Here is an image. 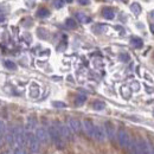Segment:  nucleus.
<instances>
[{"mask_svg": "<svg viewBox=\"0 0 154 154\" xmlns=\"http://www.w3.org/2000/svg\"><path fill=\"white\" fill-rule=\"evenodd\" d=\"M107 25H104V24H97L95 25L94 27H93V30H94V32H96V33H103V32H106L107 31Z\"/></svg>", "mask_w": 154, "mask_h": 154, "instance_id": "a211bd4d", "label": "nucleus"}, {"mask_svg": "<svg viewBox=\"0 0 154 154\" xmlns=\"http://www.w3.org/2000/svg\"><path fill=\"white\" fill-rule=\"evenodd\" d=\"M77 1H78V4H79V5H83V6L89 5V4H90V0H77Z\"/></svg>", "mask_w": 154, "mask_h": 154, "instance_id": "2f4dec72", "label": "nucleus"}, {"mask_svg": "<svg viewBox=\"0 0 154 154\" xmlns=\"http://www.w3.org/2000/svg\"><path fill=\"white\" fill-rule=\"evenodd\" d=\"M106 131H104V128L103 127H101V126H95V131H94V137L96 139L97 141H100V142H103L104 140H106Z\"/></svg>", "mask_w": 154, "mask_h": 154, "instance_id": "9d476101", "label": "nucleus"}, {"mask_svg": "<svg viewBox=\"0 0 154 154\" xmlns=\"http://www.w3.org/2000/svg\"><path fill=\"white\" fill-rule=\"evenodd\" d=\"M38 36H39V38H42V39L48 38V31L44 30V29H38Z\"/></svg>", "mask_w": 154, "mask_h": 154, "instance_id": "a878e982", "label": "nucleus"}, {"mask_svg": "<svg viewBox=\"0 0 154 154\" xmlns=\"http://www.w3.org/2000/svg\"><path fill=\"white\" fill-rule=\"evenodd\" d=\"M133 88H134V90H139V88H140V87H139V84H137V83H133Z\"/></svg>", "mask_w": 154, "mask_h": 154, "instance_id": "473e14b6", "label": "nucleus"}, {"mask_svg": "<svg viewBox=\"0 0 154 154\" xmlns=\"http://www.w3.org/2000/svg\"><path fill=\"white\" fill-rule=\"evenodd\" d=\"M13 132H14V136H16V143L18 146L24 147L25 142H27L26 141V132H25V129H23V127H20V126H17V127L13 128Z\"/></svg>", "mask_w": 154, "mask_h": 154, "instance_id": "7ed1b4c3", "label": "nucleus"}, {"mask_svg": "<svg viewBox=\"0 0 154 154\" xmlns=\"http://www.w3.org/2000/svg\"><path fill=\"white\" fill-rule=\"evenodd\" d=\"M64 1H66V2H72L74 0H64Z\"/></svg>", "mask_w": 154, "mask_h": 154, "instance_id": "e433bc0d", "label": "nucleus"}, {"mask_svg": "<svg viewBox=\"0 0 154 154\" xmlns=\"http://www.w3.org/2000/svg\"><path fill=\"white\" fill-rule=\"evenodd\" d=\"M117 141H119V143H120L122 147H125V148H127V147L129 146L131 137H129L128 133H127L125 129H120V131L117 132Z\"/></svg>", "mask_w": 154, "mask_h": 154, "instance_id": "39448f33", "label": "nucleus"}, {"mask_svg": "<svg viewBox=\"0 0 154 154\" xmlns=\"http://www.w3.org/2000/svg\"><path fill=\"white\" fill-rule=\"evenodd\" d=\"M36 136H37L39 142H42V143H48V142H49V139H50L49 132H48L45 128H43V127L37 128V131H36Z\"/></svg>", "mask_w": 154, "mask_h": 154, "instance_id": "423d86ee", "label": "nucleus"}, {"mask_svg": "<svg viewBox=\"0 0 154 154\" xmlns=\"http://www.w3.org/2000/svg\"><path fill=\"white\" fill-rule=\"evenodd\" d=\"M131 11L134 13V14H140L141 13V6H140V4H137V2H133L132 5H131Z\"/></svg>", "mask_w": 154, "mask_h": 154, "instance_id": "aec40b11", "label": "nucleus"}, {"mask_svg": "<svg viewBox=\"0 0 154 154\" xmlns=\"http://www.w3.org/2000/svg\"><path fill=\"white\" fill-rule=\"evenodd\" d=\"M13 154H26L25 153V148L21 146H17L13 148Z\"/></svg>", "mask_w": 154, "mask_h": 154, "instance_id": "bb28decb", "label": "nucleus"}, {"mask_svg": "<svg viewBox=\"0 0 154 154\" xmlns=\"http://www.w3.org/2000/svg\"><path fill=\"white\" fill-rule=\"evenodd\" d=\"M68 127L70 128V131L72 133H79L81 132V128H82V125L81 122L76 120V119H69L68 120Z\"/></svg>", "mask_w": 154, "mask_h": 154, "instance_id": "1a4fd4ad", "label": "nucleus"}, {"mask_svg": "<svg viewBox=\"0 0 154 154\" xmlns=\"http://www.w3.org/2000/svg\"><path fill=\"white\" fill-rule=\"evenodd\" d=\"M149 17H151V19L154 21V10L152 11V12H151V13H149Z\"/></svg>", "mask_w": 154, "mask_h": 154, "instance_id": "72a5a7b5", "label": "nucleus"}, {"mask_svg": "<svg viewBox=\"0 0 154 154\" xmlns=\"http://www.w3.org/2000/svg\"><path fill=\"white\" fill-rule=\"evenodd\" d=\"M5 20V17H4V14H0V23H2Z\"/></svg>", "mask_w": 154, "mask_h": 154, "instance_id": "f704fd0d", "label": "nucleus"}, {"mask_svg": "<svg viewBox=\"0 0 154 154\" xmlns=\"http://www.w3.org/2000/svg\"><path fill=\"white\" fill-rule=\"evenodd\" d=\"M49 16H50V11L45 7H42L37 11V17H39V18H48Z\"/></svg>", "mask_w": 154, "mask_h": 154, "instance_id": "f3484780", "label": "nucleus"}, {"mask_svg": "<svg viewBox=\"0 0 154 154\" xmlns=\"http://www.w3.org/2000/svg\"><path fill=\"white\" fill-rule=\"evenodd\" d=\"M131 44H132V46H134L136 49H140V48H142L143 42H142V39L139 38V37H132L131 38Z\"/></svg>", "mask_w": 154, "mask_h": 154, "instance_id": "dca6fc26", "label": "nucleus"}, {"mask_svg": "<svg viewBox=\"0 0 154 154\" xmlns=\"http://www.w3.org/2000/svg\"><path fill=\"white\" fill-rule=\"evenodd\" d=\"M85 101H87V96H85V95H78V96L76 97L75 103H76V106H82Z\"/></svg>", "mask_w": 154, "mask_h": 154, "instance_id": "b1692460", "label": "nucleus"}, {"mask_svg": "<svg viewBox=\"0 0 154 154\" xmlns=\"http://www.w3.org/2000/svg\"><path fill=\"white\" fill-rule=\"evenodd\" d=\"M30 95L32 97H38L39 95V87L37 84H32L30 89Z\"/></svg>", "mask_w": 154, "mask_h": 154, "instance_id": "412c9836", "label": "nucleus"}, {"mask_svg": "<svg viewBox=\"0 0 154 154\" xmlns=\"http://www.w3.org/2000/svg\"><path fill=\"white\" fill-rule=\"evenodd\" d=\"M93 108L95 109V110H103L104 108H106V103L104 102H102V101H95L94 103H93Z\"/></svg>", "mask_w": 154, "mask_h": 154, "instance_id": "6ab92c4d", "label": "nucleus"}, {"mask_svg": "<svg viewBox=\"0 0 154 154\" xmlns=\"http://www.w3.org/2000/svg\"><path fill=\"white\" fill-rule=\"evenodd\" d=\"M26 132V131H25ZM26 141L29 142L30 151L32 154H37L39 152V142L37 136L33 134L32 132H26Z\"/></svg>", "mask_w": 154, "mask_h": 154, "instance_id": "f03ea898", "label": "nucleus"}, {"mask_svg": "<svg viewBox=\"0 0 154 154\" xmlns=\"http://www.w3.org/2000/svg\"><path fill=\"white\" fill-rule=\"evenodd\" d=\"M83 129L87 133L88 136L94 137V131H95V125L90 120H84L83 121Z\"/></svg>", "mask_w": 154, "mask_h": 154, "instance_id": "6e6552de", "label": "nucleus"}, {"mask_svg": "<svg viewBox=\"0 0 154 154\" xmlns=\"http://www.w3.org/2000/svg\"><path fill=\"white\" fill-rule=\"evenodd\" d=\"M76 17H77V19L79 20V23H83V24H88V23L91 21V18L88 17V16H87L85 13H83V12H77Z\"/></svg>", "mask_w": 154, "mask_h": 154, "instance_id": "4468645a", "label": "nucleus"}, {"mask_svg": "<svg viewBox=\"0 0 154 154\" xmlns=\"http://www.w3.org/2000/svg\"><path fill=\"white\" fill-rule=\"evenodd\" d=\"M52 106L55 108H65L66 107V104L64 102H60V101H54L52 102Z\"/></svg>", "mask_w": 154, "mask_h": 154, "instance_id": "cd10ccee", "label": "nucleus"}, {"mask_svg": "<svg viewBox=\"0 0 154 154\" xmlns=\"http://www.w3.org/2000/svg\"><path fill=\"white\" fill-rule=\"evenodd\" d=\"M104 131H106V135H107L110 140H113V139L115 137V129H114V126H113L110 122H107V123L104 125Z\"/></svg>", "mask_w": 154, "mask_h": 154, "instance_id": "9b49d317", "label": "nucleus"}, {"mask_svg": "<svg viewBox=\"0 0 154 154\" xmlns=\"http://www.w3.org/2000/svg\"><path fill=\"white\" fill-rule=\"evenodd\" d=\"M6 140L8 142V145L11 147H13V145H16V136H14V132H13V128L7 133V136H6Z\"/></svg>", "mask_w": 154, "mask_h": 154, "instance_id": "2eb2a0df", "label": "nucleus"}, {"mask_svg": "<svg viewBox=\"0 0 154 154\" xmlns=\"http://www.w3.org/2000/svg\"><path fill=\"white\" fill-rule=\"evenodd\" d=\"M151 30L153 31V33H154V25H151Z\"/></svg>", "mask_w": 154, "mask_h": 154, "instance_id": "c9c22d12", "label": "nucleus"}, {"mask_svg": "<svg viewBox=\"0 0 154 154\" xmlns=\"http://www.w3.org/2000/svg\"><path fill=\"white\" fill-rule=\"evenodd\" d=\"M52 125L58 129L59 134L62 135L63 139H65V140H71V139H72V132L70 131V128H69L68 126H65V125H63V123H60V122H57V121L54 122Z\"/></svg>", "mask_w": 154, "mask_h": 154, "instance_id": "20e7f679", "label": "nucleus"}, {"mask_svg": "<svg viewBox=\"0 0 154 154\" xmlns=\"http://www.w3.org/2000/svg\"><path fill=\"white\" fill-rule=\"evenodd\" d=\"M54 6L56 8H62L64 6V0H54Z\"/></svg>", "mask_w": 154, "mask_h": 154, "instance_id": "c85d7f7f", "label": "nucleus"}, {"mask_svg": "<svg viewBox=\"0 0 154 154\" xmlns=\"http://www.w3.org/2000/svg\"><path fill=\"white\" fill-rule=\"evenodd\" d=\"M49 136H50V139L52 140V142L57 146V148L59 149H62V148H64V146H65V142H64V139L62 137V135L59 134V132H58V129L52 125L50 128H49Z\"/></svg>", "mask_w": 154, "mask_h": 154, "instance_id": "f257e3e1", "label": "nucleus"}, {"mask_svg": "<svg viewBox=\"0 0 154 154\" xmlns=\"http://www.w3.org/2000/svg\"><path fill=\"white\" fill-rule=\"evenodd\" d=\"M102 16H103V18H106L108 20H112L115 18V13L110 7H104L102 10Z\"/></svg>", "mask_w": 154, "mask_h": 154, "instance_id": "f8f14e48", "label": "nucleus"}, {"mask_svg": "<svg viewBox=\"0 0 154 154\" xmlns=\"http://www.w3.org/2000/svg\"><path fill=\"white\" fill-rule=\"evenodd\" d=\"M121 95L125 97V98H129L131 95H132V91H131L129 88H127V87H122V88H121Z\"/></svg>", "mask_w": 154, "mask_h": 154, "instance_id": "5701e85b", "label": "nucleus"}, {"mask_svg": "<svg viewBox=\"0 0 154 154\" xmlns=\"http://www.w3.org/2000/svg\"><path fill=\"white\" fill-rule=\"evenodd\" d=\"M119 58H120V60H122V62H128V60H129V56H128L127 54H121V55L119 56Z\"/></svg>", "mask_w": 154, "mask_h": 154, "instance_id": "7c9ffc66", "label": "nucleus"}, {"mask_svg": "<svg viewBox=\"0 0 154 154\" xmlns=\"http://www.w3.org/2000/svg\"><path fill=\"white\" fill-rule=\"evenodd\" d=\"M65 26L68 29H76L77 27V23L72 18H68L65 20Z\"/></svg>", "mask_w": 154, "mask_h": 154, "instance_id": "4be33fe9", "label": "nucleus"}, {"mask_svg": "<svg viewBox=\"0 0 154 154\" xmlns=\"http://www.w3.org/2000/svg\"><path fill=\"white\" fill-rule=\"evenodd\" d=\"M6 133V125L4 121H0V135H4Z\"/></svg>", "mask_w": 154, "mask_h": 154, "instance_id": "c756f323", "label": "nucleus"}, {"mask_svg": "<svg viewBox=\"0 0 154 154\" xmlns=\"http://www.w3.org/2000/svg\"><path fill=\"white\" fill-rule=\"evenodd\" d=\"M36 126H37V121H36V119L35 117H29V120H27V123H26V132H32L33 129H36Z\"/></svg>", "mask_w": 154, "mask_h": 154, "instance_id": "ddd939ff", "label": "nucleus"}, {"mask_svg": "<svg viewBox=\"0 0 154 154\" xmlns=\"http://www.w3.org/2000/svg\"><path fill=\"white\" fill-rule=\"evenodd\" d=\"M4 64H5V66H6L7 69H11V70H16V69H17L16 63H13L12 60H5Z\"/></svg>", "mask_w": 154, "mask_h": 154, "instance_id": "393cba45", "label": "nucleus"}, {"mask_svg": "<svg viewBox=\"0 0 154 154\" xmlns=\"http://www.w3.org/2000/svg\"><path fill=\"white\" fill-rule=\"evenodd\" d=\"M153 116H154V112H153Z\"/></svg>", "mask_w": 154, "mask_h": 154, "instance_id": "4c0bfd02", "label": "nucleus"}, {"mask_svg": "<svg viewBox=\"0 0 154 154\" xmlns=\"http://www.w3.org/2000/svg\"><path fill=\"white\" fill-rule=\"evenodd\" d=\"M136 154H149L148 153V142L140 139L136 140Z\"/></svg>", "mask_w": 154, "mask_h": 154, "instance_id": "0eeeda50", "label": "nucleus"}]
</instances>
